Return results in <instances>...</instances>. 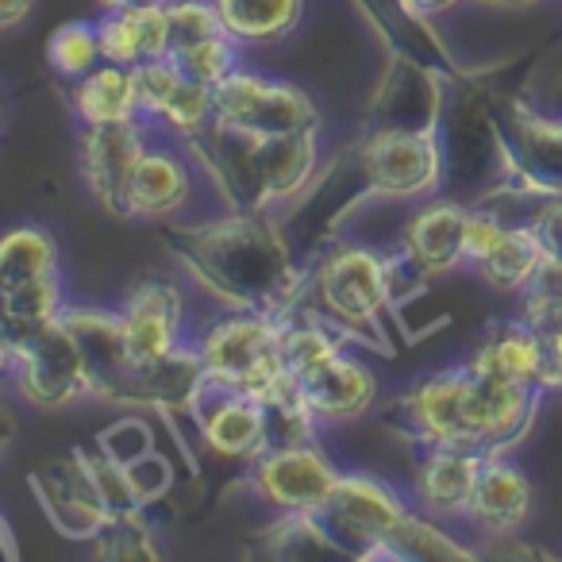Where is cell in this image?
<instances>
[{
    "instance_id": "b9f144b4",
    "label": "cell",
    "mask_w": 562,
    "mask_h": 562,
    "mask_svg": "<svg viewBox=\"0 0 562 562\" xmlns=\"http://www.w3.org/2000/svg\"><path fill=\"white\" fill-rule=\"evenodd\" d=\"M547 336V378H543V390L547 393H562V324L543 331Z\"/></svg>"
},
{
    "instance_id": "e575fe53",
    "label": "cell",
    "mask_w": 562,
    "mask_h": 562,
    "mask_svg": "<svg viewBox=\"0 0 562 562\" xmlns=\"http://www.w3.org/2000/svg\"><path fill=\"white\" fill-rule=\"evenodd\" d=\"M166 12H170V55L212 35H224L216 0H166Z\"/></svg>"
},
{
    "instance_id": "1f68e13d",
    "label": "cell",
    "mask_w": 562,
    "mask_h": 562,
    "mask_svg": "<svg viewBox=\"0 0 562 562\" xmlns=\"http://www.w3.org/2000/svg\"><path fill=\"white\" fill-rule=\"evenodd\" d=\"M101 559H158L155 531H150L143 508H127V513H112L101 536L93 539Z\"/></svg>"
},
{
    "instance_id": "83f0119b",
    "label": "cell",
    "mask_w": 562,
    "mask_h": 562,
    "mask_svg": "<svg viewBox=\"0 0 562 562\" xmlns=\"http://www.w3.org/2000/svg\"><path fill=\"white\" fill-rule=\"evenodd\" d=\"M58 273V243L50 232L35 224L12 227L0 243V290L20 285V281L50 278Z\"/></svg>"
},
{
    "instance_id": "cb8c5ba5",
    "label": "cell",
    "mask_w": 562,
    "mask_h": 562,
    "mask_svg": "<svg viewBox=\"0 0 562 562\" xmlns=\"http://www.w3.org/2000/svg\"><path fill=\"white\" fill-rule=\"evenodd\" d=\"M101 32L104 63L112 66H135L150 63V58L170 55V12L166 4H143V9H104L97 20Z\"/></svg>"
},
{
    "instance_id": "8992f818",
    "label": "cell",
    "mask_w": 562,
    "mask_h": 562,
    "mask_svg": "<svg viewBox=\"0 0 562 562\" xmlns=\"http://www.w3.org/2000/svg\"><path fill=\"white\" fill-rule=\"evenodd\" d=\"M359 166L367 186L393 201L443 189V147L436 127H370L359 143Z\"/></svg>"
},
{
    "instance_id": "277c9868",
    "label": "cell",
    "mask_w": 562,
    "mask_h": 562,
    "mask_svg": "<svg viewBox=\"0 0 562 562\" xmlns=\"http://www.w3.org/2000/svg\"><path fill=\"white\" fill-rule=\"evenodd\" d=\"M4 374L40 408H66L97 393L86 355L63 316L35 328L4 331Z\"/></svg>"
},
{
    "instance_id": "4dcf8cb0",
    "label": "cell",
    "mask_w": 562,
    "mask_h": 562,
    "mask_svg": "<svg viewBox=\"0 0 562 562\" xmlns=\"http://www.w3.org/2000/svg\"><path fill=\"white\" fill-rule=\"evenodd\" d=\"M47 63H50V70L66 81H78V78H86V74H93L97 66L104 63L97 24L74 20V24L55 27L47 40Z\"/></svg>"
},
{
    "instance_id": "7c38bea8",
    "label": "cell",
    "mask_w": 562,
    "mask_h": 562,
    "mask_svg": "<svg viewBox=\"0 0 562 562\" xmlns=\"http://www.w3.org/2000/svg\"><path fill=\"white\" fill-rule=\"evenodd\" d=\"M35 497H40L43 513L50 516L66 539H81L93 543L101 528L109 524V505H104L101 490H97L93 467H89V451H70L63 459H50L35 470L32 477Z\"/></svg>"
},
{
    "instance_id": "836d02e7",
    "label": "cell",
    "mask_w": 562,
    "mask_h": 562,
    "mask_svg": "<svg viewBox=\"0 0 562 562\" xmlns=\"http://www.w3.org/2000/svg\"><path fill=\"white\" fill-rule=\"evenodd\" d=\"M239 50H243V43H235L232 35L224 32V35H212V40H201V43H193V47L178 50L173 58H178L181 70L193 81H201V86H220V81L239 66Z\"/></svg>"
},
{
    "instance_id": "52a82bcc",
    "label": "cell",
    "mask_w": 562,
    "mask_h": 562,
    "mask_svg": "<svg viewBox=\"0 0 562 562\" xmlns=\"http://www.w3.org/2000/svg\"><path fill=\"white\" fill-rule=\"evenodd\" d=\"M216 97V120L220 124L243 127L255 135H285L321 127V109L305 89L290 81H273L262 74L235 66L220 86H212Z\"/></svg>"
},
{
    "instance_id": "8fae6325",
    "label": "cell",
    "mask_w": 562,
    "mask_h": 562,
    "mask_svg": "<svg viewBox=\"0 0 562 562\" xmlns=\"http://www.w3.org/2000/svg\"><path fill=\"white\" fill-rule=\"evenodd\" d=\"M336 482L339 470L316 443L266 447L250 459V485L278 513H321Z\"/></svg>"
},
{
    "instance_id": "d6a6232c",
    "label": "cell",
    "mask_w": 562,
    "mask_h": 562,
    "mask_svg": "<svg viewBox=\"0 0 562 562\" xmlns=\"http://www.w3.org/2000/svg\"><path fill=\"white\" fill-rule=\"evenodd\" d=\"M520 316L524 321H531L539 331L554 328V324H562V258H543V266L536 270V278L524 285L520 293Z\"/></svg>"
},
{
    "instance_id": "f1b7e54d",
    "label": "cell",
    "mask_w": 562,
    "mask_h": 562,
    "mask_svg": "<svg viewBox=\"0 0 562 562\" xmlns=\"http://www.w3.org/2000/svg\"><path fill=\"white\" fill-rule=\"evenodd\" d=\"M262 543L278 559H347L321 513H281V520L262 531Z\"/></svg>"
},
{
    "instance_id": "ee69618b",
    "label": "cell",
    "mask_w": 562,
    "mask_h": 562,
    "mask_svg": "<svg viewBox=\"0 0 562 562\" xmlns=\"http://www.w3.org/2000/svg\"><path fill=\"white\" fill-rule=\"evenodd\" d=\"M413 4L424 12V16H439V12L454 9V4H459V0H413Z\"/></svg>"
},
{
    "instance_id": "f546056e",
    "label": "cell",
    "mask_w": 562,
    "mask_h": 562,
    "mask_svg": "<svg viewBox=\"0 0 562 562\" xmlns=\"http://www.w3.org/2000/svg\"><path fill=\"white\" fill-rule=\"evenodd\" d=\"M63 308H66V301H63V281H58V273H50V278H35V281H20V285L0 290L4 331L47 324V321H55V316H63Z\"/></svg>"
},
{
    "instance_id": "4316f807",
    "label": "cell",
    "mask_w": 562,
    "mask_h": 562,
    "mask_svg": "<svg viewBox=\"0 0 562 562\" xmlns=\"http://www.w3.org/2000/svg\"><path fill=\"white\" fill-rule=\"evenodd\" d=\"M224 32L243 47L278 43L301 24L305 0H216Z\"/></svg>"
},
{
    "instance_id": "484cf974",
    "label": "cell",
    "mask_w": 562,
    "mask_h": 562,
    "mask_svg": "<svg viewBox=\"0 0 562 562\" xmlns=\"http://www.w3.org/2000/svg\"><path fill=\"white\" fill-rule=\"evenodd\" d=\"M543 258H547V250H543V243H539V235L531 232L528 220H513L505 239L474 266V273L497 293H524V285L536 278Z\"/></svg>"
},
{
    "instance_id": "3957f363",
    "label": "cell",
    "mask_w": 562,
    "mask_h": 562,
    "mask_svg": "<svg viewBox=\"0 0 562 562\" xmlns=\"http://www.w3.org/2000/svg\"><path fill=\"white\" fill-rule=\"evenodd\" d=\"M281 331H285V316L227 308L196 339L209 382L262 397L266 390H273L290 374L285 359H281Z\"/></svg>"
},
{
    "instance_id": "44dd1931",
    "label": "cell",
    "mask_w": 562,
    "mask_h": 562,
    "mask_svg": "<svg viewBox=\"0 0 562 562\" xmlns=\"http://www.w3.org/2000/svg\"><path fill=\"white\" fill-rule=\"evenodd\" d=\"M321 127H305V132H285V135H262L255 150V178H258V201L262 212L273 204L297 201L313 181L316 166H321V143H316Z\"/></svg>"
},
{
    "instance_id": "f35d334b",
    "label": "cell",
    "mask_w": 562,
    "mask_h": 562,
    "mask_svg": "<svg viewBox=\"0 0 562 562\" xmlns=\"http://www.w3.org/2000/svg\"><path fill=\"white\" fill-rule=\"evenodd\" d=\"M97 447H101L104 454H112V459L132 467V462L147 459V454L155 451V431H150V424L139 420V416H127V420L112 424V428L97 439Z\"/></svg>"
},
{
    "instance_id": "5bb4252c",
    "label": "cell",
    "mask_w": 562,
    "mask_h": 562,
    "mask_svg": "<svg viewBox=\"0 0 562 562\" xmlns=\"http://www.w3.org/2000/svg\"><path fill=\"white\" fill-rule=\"evenodd\" d=\"M120 321H124L127 351L135 362H155L162 355L178 351L186 344V301L181 290L162 278H139L120 301Z\"/></svg>"
},
{
    "instance_id": "e0dca14e",
    "label": "cell",
    "mask_w": 562,
    "mask_h": 562,
    "mask_svg": "<svg viewBox=\"0 0 562 562\" xmlns=\"http://www.w3.org/2000/svg\"><path fill=\"white\" fill-rule=\"evenodd\" d=\"M543 390L539 385L501 382L474 370V397H470V447L482 454H501L524 439L539 413Z\"/></svg>"
},
{
    "instance_id": "30bf717a",
    "label": "cell",
    "mask_w": 562,
    "mask_h": 562,
    "mask_svg": "<svg viewBox=\"0 0 562 562\" xmlns=\"http://www.w3.org/2000/svg\"><path fill=\"white\" fill-rule=\"evenodd\" d=\"M150 143V120H127L78 132V170L86 189L112 216H132V181Z\"/></svg>"
},
{
    "instance_id": "5b68a950",
    "label": "cell",
    "mask_w": 562,
    "mask_h": 562,
    "mask_svg": "<svg viewBox=\"0 0 562 562\" xmlns=\"http://www.w3.org/2000/svg\"><path fill=\"white\" fill-rule=\"evenodd\" d=\"M413 505L374 474H339L321 520L351 559H393V536L408 520Z\"/></svg>"
},
{
    "instance_id": "ac0fdd59",
    "label": "cell",
    "mask_w": 562,
    "mask_h": 562,
    "mask_svg": "<svg viewBox=\"0 0 562 562\" xmlns=\"http://www.w3.org/2000/svg\"><path fill=\"white\" fill-rule=\"evenodd\" d=\"M63 321H66V328L74 331V339H78L81 355H86V367H89V374H93L97 397L124 401L127 382H132L139 362H135L132 351H127V336H124L120 313L93 308V305H66Z\"/></svg>"
},
{
    "instance_id": "7a4b0ae2",
    "label": "cell",
    "mask_w": 562,
    "mask_h": 562,
    "mask_svg": "<svg viewBox=\"0 0 562 562\" xmlns=\"http://www.w3.org/2000/svg\"><path fill=\"white\" fill-rule=\"evenodd\" d=\"M308 293L316 297V313H324L339 331H347V339H362V344L390 351L385 316L397 301L390 255H378L367 243L336 239L308 273Z\"/></svg>"
},
{
    "instance_id": "ab89813d",
    "label": "cell",
    "mask_w": 562,
    "mask_h": 562,
    "mask_svg": "<svg viewBox=\"0 0 562 562\" xmlns=\"http://www.w3.org/2000/svg\"><path fill=\"white\" fill-rule=\"evenodd\" d=\"M531 232L539 235L543 250L551 258H562V193H551L536 204V212L528 216Z\"/></svg>"
},
{
    "instance_id": "f6af8a7d",
    "label": "cell",
    "mask_w": 562,
    "mask_h": 562,
    "mask_svg": "<svg viewBox=\"0 0 562 562\" xmlns=\"http://www.w3.org/2000/svg\"><path fill=\"white\" fill-rule=\"evenodd\" d=\"M143 4H166V0H101V9H143Z\"/></svg>"
},
{
    "instance_id": "603a6c76",
    "label": "cell",
    "mask_w": 562,
    "mask_h": 562,
    "mask_svg": "<svg viewBox=\"0 0 562 562\" xmlns=\"http://www.w3.org/2000/svg\"><path fill=\"white\" fill-rule=\"evenodd\" d=\"M301 390H305V401L313 405V413L321 416V424H347L370 413V405L378 397V378L362 359L339 351L321 370L301 378Z\"/></svg>"
},
{
    "instance_id": "60d3db41",
    "label": "cell",
    "mask_w": 562,
    "mask_h": 562,
    "mask_svg": "<svg viewBox=\"0 0 562 562\" xmlns=\"http://www.w3.org/2000/svg\"><path fill=\"white\" fill-rule=\"evenodd\" d=\"M132 477H135V490H139L143 505H150V501L162 497L166 485L173 482V470H170V462H166L162 454L150 451L147 459L132 462Z\"/></svg>"
},
{
    "instance_id": "d6986e66",
    "label": "cell",
    "mask_w": 562,
    "mask_h": 562,
    "mask_svg": "<svg viewBox=\"0 0 562 562\" xmlns=\"http://www.w3.org/2000/svg\"><path fill=\"white\" fill-rule=\"evenodd\" d=\"M467 216L470 204L459 196H436L428 201L405 227V243L401 255L424 273H451L459 266H467Z\"/></svg>"
},
{
    "instance_id": "2e32d148",
    "label": "cell",
    "mask_w": 562,
    "mask_h": 562,
    "mask_svg": "<svg viewBox=\"0 0 562 562\" xmlns=\"http://www.w3.org/2000/svg\"><path fill=\"white\" fill-rule=\"evenodd\" d=\"M193 424L209 451L224 459H255L266 451V408L258 397L239 390H227L220 382H209L193 405Z\"/></svg>"
},
{
    "instance_id": "7402d4cb",
    "label": "cell",
    "mask_w": 562,
    "mask_h": 562,
    "mask_svg": "<svg viewBox=\"0 0 562 562\" xmlns=\"http://www.w3.org/2000/svg\"><path fill=\"white\" fill-rule=\"evenodd\" d=\"M470 367L485 378H501V382H520L539 385L543 390L547 378V336L524 316L513 321H497L485 328L482 344L470 355ZM547 393V390H543Z\"/></svg>"
},
{
    "instance_id": "8d00e7d4",
    "label": "cell",
    "mask_w": 562,
    "mask_h": 562,
    "mask_svg": "<svg viewBox=\"0 0 562 562\" xmlns=\"http://www.w3.org/2000/svg\"><path fill=\"white\" fill-rule=\"evenodd\" d=\"M89 467H93V477H97V490H101L104 505H109V513H127V508H147L139 497V490H135V477H132V467L120 459H112V454H104L101 447H97L93 454H89Z\"/></svg>"
},
{
    "instance_id": "7bdbcfd3",
    "label": "cell",
    "mask_w": 562,
    "mask_h": 562,
    "mask_svg": "<svg viewBox=\"0 0 562 562\" xmlns=\"http://www.w3.org/2000/svg\"><path fill=\"white\" fill-rule=\"evenodd\" d=\"M35 0H0V20H4V27H16L20 20L32 12Z\"/></svg>"
},
{
    "instance_id": "9c48e42d",
    "label": "cell",
    "mask_w": 562,
    "mask_h": 562,
    "mask_svg": "<svg viewBox=\"0 0 562 562\" xmlns=\"http://www.w3.org/2000/svg\"><path fill=\"white\" fill-rule=\"evenodd\" d=\"M470 397H474V367H443L420 378L397 405V428L416 447H470Z\"/></svg>"
},
{
    "instance_id": "d590c367",
    "label": "cell",
    "mask_w": 562,
    "mask_h": 562,
    "mask_svg": "<svg viewBox=\"0 0 562 562\" xmlns=\"http://www.w3.org/2000/svg\"><path fill=\"white\" fill-rule=\"evenodd\" d=\"M135 93H139V112L143 120H158L162 109L170 104V97L181 89V81L189 78L181 70V63L173 55H162V58H150V63L135 66Z\"/></svg>"
},
{
    "instance_id": "4fadbf2b",
    "label": "cell",
    "mask_w": 562,
    "mask_h": 562,
    "mask_svg": "<svg viewBox=\"0 0 562 562\" xmlns=\"http://www.w3.org/2000/svg\"><path fill=\"white\" fill-rule=\"evenodd\" d=\"M505 135L508 162L516 173V189L551 196L562 193V116H536L520 101H513L497 116Z\"/></svg>"
},
{
    "instance_id": "ba28073f",
    "label": "cell",
    "mask_w": 562,
    "mask_h": 562,
    "mask_svg": "<svg viewBox=\"0 0 562 562\" xmlns=\"http://www.w3.org/2000/svg\"><path fill=\"white\" fill-rule=\"evenodd\" d=\"M209 178H216V173L209 170L201 150L181 135L166 132L158 120H150V143L132 181V216H178V212H186V204H193L196 186Z\"/></svg>"
},
{
    "instance_id": "74e56055",
    "label": "cell",
    "mask_w": 562,
    "mask_h": 562,
    "mask_svg": "<svg viewBox=\"0 0 562 562\" xmlns=\"http://www.w3.org/2000/svg\"><path fill=\"white\" fill-rule=\"evenodd\" d=\"M508 224H513V220H505V212L493 209V204H485V201L470 204V216H467V270H474V266L482 262V258L490 255L501 239H505Z\"/></svg>"
},
{
    "instance_id": "9a60e30c",
    "label": "cell",
    "mask_w": 562,
    "mask_h": 562,
    "mask_svg": "<svg viewBox=\"0 0 562 562\" xmlns=\"http://www.w3.org/2000/svg\"><path fill=\"white\" fill-rule=\"evenodd\" d=\"M485 454L474 447H424L413 474V505L424 516L467 524Z\"/></svg>"
},
{
    "instance_id": "ffe728a7",
    "label": "cell",
    "mask_w": 562,
    "mask_h": 562,
    "mask_svg": "<svg viewBox=\"0 0 562 562\" xmlns=\"http://www.w3.org/2000/svg\"><path fill=\"white\" fill-rule=\"evenodd\" d=\"M531 516V482L513 459L485 454L482 477H477L474 501H470L467 524L482 539H508L524 528Z\"/></svg>"
},
{
    "instance_id": "6da1fadb",
    "label": "cell",
    "mask_w": 562,
    "mask_h": 562,
    "mask_svg": "<svg viewBox=\"0 0 562 562\" xmlns=\"http://www.w3.org/2000/svg\"><path fill=\"white\" fill-rule=\"evenodd\" d=\"M170 247L227 308L290 316L308 290V278L293 266L285 235L270 212L227 209L212 220L178 224Z\"/></svg>"
},
{
    "instance_id": "d4e9b609",
    "label": "cell",
    "mask_w": 562,
    "mask_h": 562,
    "mask_svg": "<svg viewBox=\"0 0 562 562\" xmlns=\"http://www.w3.org/2000/svg\"><path fill=\"white\" fill-rule=\"evenodd\" d=\"M70 109L81 127H109L127 124V120H143L135 74L127 66L101 63L93 74L70 81Z\"/></svg>"
}]
</instances>
